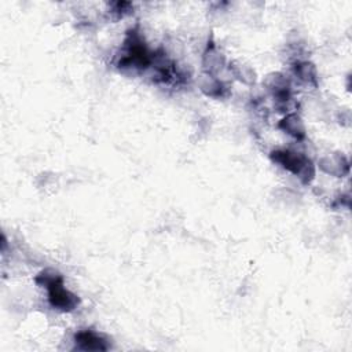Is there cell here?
Returning <instances> with one entry per match:
<instances>
[{
  "label": "cell",
  "instance_id": "obj_1",
  "mask_svg": "<svg viewBox=\"0 0 352 352\" xmlns=\"http://www.w3.org/2000/svg\"><path fill=\"white\" fill-rule=\"evenodd\" d=\"M153 51H150L140 34L138 26L126 32L122 43L121 54L117 59V67L120 70H138L144 72L151 66Z\"/></svg>",
  "mask_w": 352,
  "mask_h": 352
},
{
  "label": "cell",
  "instance_id": "obj_2",
  "mask_svg": "<svg viewBox=\"0 0 352 352\" xmlns=\"http://www.w3.org/2000/svg\"><path fill=\"white\" fill-rule=\"evenodd\" d=\"M34 282L48 290V302L54 309L72 312L78 307V296L65 287L63 278L58 271L47 268L34 278Z\"/></svg>",
  "mask_w": 352,
  "mask_h": 352
},
{
  "label": "cell",
  "instance_id": "obj_3",
  "mask_svg": "<svg viewBox=\"0 0 352 352\" xmlns=\"http://www.w3.org/2000/svg\"><path fill=\"white\" fill-rule=\"evenodd\" d=\"M272 162L292 172L302 184H309L315 179V165L304 154L292 150H274L270 154Z\"/></svg>",
  "mask_w": 352,
  "mask_h": 352
},
{
  "label": "cell",
  "instance_id": "obj_4",
  "mask_svg": "<svg viewBox=\"0 0 352 352\" xmlns=\"http://www.w3.org/2000/svg\"><path fill=\"white\" fill-rule=\"evenodd\" d=\"M74 348L78 351H109V341L94 330H81L74 334Z\"/></svg>",
  "mask_w": 352,
  "mask_h": 352
},
{
  "label": "cell",
  "instance_id": "obj_5",
  "mask_svg": "<svg viewBox=\"0 0 352 352\" xmlns=\"http://www.w3.org/2000/svg\"><path fill=\"white\" fill-rule=\"evenodd\" d=\"M226 65H227L226 56L219 51L213 37L210 36V38L208 40L206 48H205V51L202 54V69H204V73L216 76Z\"/></svg>",
  "mask_w": 352,
  "mask_h": 352
},
{
  "label": "cell",
  "instance_id": "obj_6",
  "mask_svg": "<svg viewBox=\"0 0 352 352\" xmlns=\"http://www.w3.org/2000/svg\"><path fill=\"white\" fill-rule=\"evenodd\" d=\"M318 165L324 173L331 175L334 177H344L349 172V161L340 151L322 157Z\"/></svg>",
  "mask_w": 352,
  "mask_h": 352
},
{
  "label": "cell",
  "instance_id": "obj_7",
  "mask_svg": "<svg viewBox=\"0 0 352 352\" xmlns=\"http://www.w3.org/2000/svg\"><path fill=\"white\" fill-rule=\"evenodd\" d=\"M198 85L199 89L210 98L214 99H224L227 96H230V87L220 80L217 76H212V74H201V77L198 78Z\"/></svg>",
  "mask_w": 352,
  "mask_h": 352
},
{
  "label": "cell",
  "instance_id": "obj_8",
  "mask_svg": "<svg viewBox=\"0 0 352 352\" xmlns=\"http://www.w3.org/2000/svg\"><path fill=\"white\" fill-rule=\"evenodd\" d=\"M278 128L283 131L285 133L290 135L296 140H302L307 135L305 124L302 118L297 113H289L286 114L278 124Z\"/></svg>",
  "mask_w": 352,
  "mask_h": 352
},
{
  "label": "cell",
  "instance_id": "obj_9",
  "mask_svg": "<svg viewBox=\"0 0 352 352\" xmlns=\"http://www.w3.org/2000/svg\"><path fill=\"white\" fill-rule=\"evenodd\" d=\"M293 74L298 81L307 85L316 87L318 85V72L312 62L309 60H298L293 65Z\"/></svg>",
  "mask_w": 352,
  "mask_h": 352
},
{
  "label": "cell",
  "instance_id": "obj_10",
  "mask_svg": "<svg viewBox=\"0 0 352 352\" xmlns=\"http://www.w3.org/2000/svg\"><path fill=\"white\" fill-rule=\"evenodd\" d=\"M228 70L238 81H241L245 85H253L256 82V72L246 63L231 60L228 63Z\"/></svg>",
  "mask_w": 352,
  "mask_h": 352
},
{
  "label": "cell",
  "instance_id": "obj_11",
  "mask_svg": "<svg viewBox=\"0 0 352 352\" xmlns=\"http://www.w3.org/2000/svg\"><path fill=\"white\" fill-rule=\"evenodd\" d=\"M132 4L128 3V1H117V3H113L111 4V12L117 15V18L120 16H124V15H128L132 12Z\"/></svg>",
  "mask_w": 352,
  "mask_h": 352
}]
</instances>
